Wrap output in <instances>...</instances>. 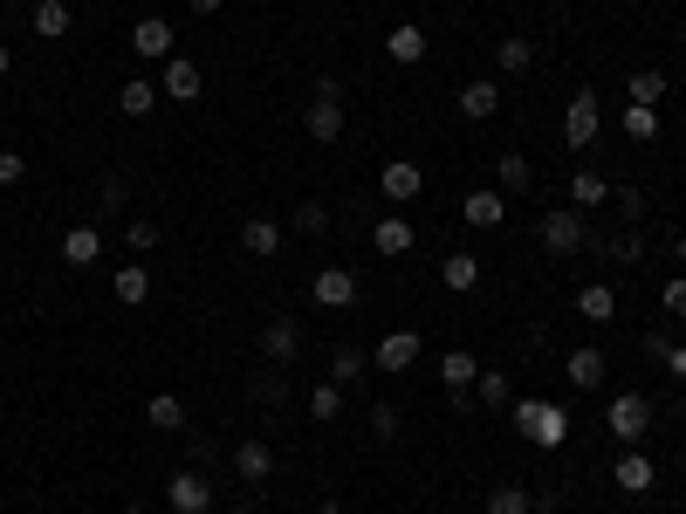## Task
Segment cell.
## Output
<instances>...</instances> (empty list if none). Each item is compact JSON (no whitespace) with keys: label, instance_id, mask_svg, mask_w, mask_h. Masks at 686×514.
Masks as SVG:
<instances>
[{"label":"cell","instance_id":"2e32d148","mask_svg":"<svg viewBox=\"0 0 686 514\" xmlns=\"http://www.w3.org/2000/svg\"><path fill=\"white\" fill-rule=\"evenodd\" d=\"M261 357H268V364H295V357H302V329H295L289 316H275V323L261 329Z\"/></svg>","mask_w":686,"mask_h":514},{"label":"cell","instance_id":"f1b7e54d","mask_svg":"<svg viewBox=\"0 0 686 514\" xmlns=\"http://www.w3.org/2000/svg\"><path fill=\"white\" fill-rule=\"evenodd\" d=\"M495 69L501 75H528V69H536V42H522V35L495 42Z\"/></svg>","mask_w":686,"mask_h":514},{"label":"cell","instance_id":"484cf974","mask_svg":"<svg viewBox=\"0 0 686 514\" xmlns=\"http://www.w3.org/2000/svg\"><path fill=\"white\" fill-rule=\"evenodd\" d=\"M440 281H446L453 295H474V289H480V254H446V261H440Z\"/></svg>","mask_w":686,"mask_h":514},{"label":"cell","instance_id":"4dcf8cb0","mask_svg":"<svg viewBox=\"0 0 686 514\" xmlns=\"http://www.w3.org/2000/svg\"><path fill=\"white\" fill-rule=\"evenodd\" d=\"M69 21H75V14H69V0H35V35H42V42H62V35H69Z\"/></svg>","mask_w":686,"mask_h":514},{"label":"cell","instance_id":"4316f807","mask_svg":"<svg viewBox=\"0 0 686 514\" xmlns=\"http://www.w3.org/2000/svg\"><path fill=\"white\" fill-rule=\"evenodd\" d=\"M117 110H124V117H151V110H159V83H144V75H124Z\"/></svg>","mask_w":686,"mask_h":514},{"label":"cell","instance_id":"7a4b0ae2","mask_svg":"<svg viewBox=\"0 0 686 514\" xmlns=\"http://www.w3.org/2000/svg\"><path fill=\"white\" fill-rule=\"evenodd\" d=\"M302 124H310L316 144H337V138H344V83H337V75H323V83L310 90V110H302Z\"/></svg>","mask_w":686,"mask_h":514},{"label":"cell","instance_id":"7402d4cb","mask_svg":"<svg viewBox=\"0 0 686 514\" xmlns=\"http://www.w3.org/2000/svg\"><path fill=\"white\" fill-rule=\"evenodd\" d=\"M495 186H501L508 199H522L528 186H536V165H528L522 151H501V159H495Z\"/></svg>","mask_w":686,"mask_h":514},{"label":"cell","instance_id":"30bf717a","mask_svg":"<svg viewBox=\"0 0 686 514\" xmlns=\"http://www.w3.org/2000/svg\"><path fill=\"white\" fill-rule=\"evenodd\" d=\"M371 247H377V254H385V261H405V254H412V247H419V226H412V220H405V213H385V220H377V226H371Z\"/></svg>","mask_w":686,"mask_h":514},{"label":"cell","instance_id":"603a6c76","mask_svg":"<svg viewBox=\"0 0 686 514\" xmlns=\"http://www.w3.org/2000/svg\"><path fill=\"white\" fill-rule=\"evenodd\" d=\"M111 295H117L124 308H138V302L151 295V268H144V261H117V274H111Z\"/></svg>","mask_w":686,"mask_h":514},{"label":"cell","instance_id":"681fc988","mask_svg":"<svg viewBox=\"0 0 686 514\" xmlns=\"http://www.w3.org/2000/svg\"><path fill=\"white\" fill-rule=\"evenodd\" d=\"M316 514H350V507H344V501H323V507H316Z\"/></svg>","mask_w":686,"mask_h":514},{"label":"cell","instance_id":"1f68e13d","mask_svg":"<svg viewBox=\"0 0 686 514\" xmlns=\"http://www.w3.org/2000/svg\"><path fill=\"white\" fill-rule=\"evenodd\" d=\"M144 419L159 425V432H179V425H186V398H179V392H159V398L144 405Z\"/></svg>","mask_w":686,"mask_h":514},{"label":"cell","instance_id":"4fadbf2b","mask_svg":"<svg viewBox=\"0 0 686 514\" xmlns=\"http://www.w3.org/2000/svg\"><path fill=\"white\" fill-rule=\"evenodd\" d=\"M199 90H207L199 62H193V56H172V62H165V83H159V96H172V103H199Z\"/></svg>","mask_w":686,"mask_h":514},{"label":"cell","instance_id":"ba28073f","mask_svg":"<svg viewBox=\"0 0 686 514\" xmlns=\"http://www.w3.org/2000/svg\"><path fill=\"white\" fill-rule=\"evenodd\" d=\"M131 48H138L144 62H172V56H179V35H172L165 14H144L138 28H131Z\"/></svg>","mask_w":686,"mask_h":514},{"label":"cell","instance_id":"60d3db41","mask_svg":"<svg viewBox=\"0 0 686 514\" xmlns=\"http://www.w3.org/2000/svg\"><path fill=\"white\" fill-rule=\"evenodd\" d=\"M659 308H666V316H679V323H686V274H673L666 289H659Z\"/></svg>","mask_w":686,"mask_h":514},{"label":"cell","instance_id":"c3c4849f","mask_svg":"<svg viewBox=\"0 0 686 514\" xmlns=\"http://www.w3.org/2000/svg\"><path fill=\"white\" fill-rule=\"evenodd\" d=\"M673 261H679V268H686V234H679V241H673Z\"/></svg>","mask_w":686,"mask_h":514},{"label":"cell","instance_id":"52a82bcc","mask_svg":"<svg viewBox=\"0 0 686 514\" xmlns=\"http://www.w3.org/2000/svg\"><path fill=\"white\" fill-rule=\"evenodd\" d=\"M165 507L172 514H213V480L207 474H172L165 480Z\"/></svg>","mask_w":686,"mask_h":514},{"label":"cell","instance_id":"5bb4252c","mask_svg":"<svg viewBox=\"0 0 686 514\" xmlns=\"http://www.w3.org/2000/svg\"><path fill=\"white\" fill-rule=\"evenodd\" d=\"M461 220L488 234V226H501V220H508V192H501V186H480V192H467V199H461Z\"/></svg>","mask_w":686,"mask_h":514},{"label":"cell","instance_id":"f6af8a7d","mask_svg":"<svg viewBox=\"0 0 686 514\" xmlns=\"http://www.w3.org/2000/svg\"><path fill=\"white\" fill-rule=\"evenodd\" d=\"M659 364H666V371H673V377H686V343H673V350H666V357H659Z\"/></svg>","mask_w":686,"mask_h":514},{"label":"cell","instance_id":"9c48e42d","mask_svg":"<svg viewBox=\"0 0 686 514\" xmlns=\"http://www.w3.org/2000/svg\"><path fill=\"white\" fill-rule=\"evenodd\" d=\"M310 295H316L323 308H350V302H358V274H350L344 261H323L316 281H310Z\"/></svg>","mask_w":686,"mask_h":514},{"label":"cell","instance_id":"d6986e66","mask_svg":"<svg viewBox=\"0 0 686 514\" xmlns=\"http://www.w3.org/2000/svg\"><path fill=\"white\" fill-rule=\"evenodd\" d=\"M604 371H612V364H604V350H591V343L563 357V377L577 384V392H597V384H604Z\"/></svg>","mask_w":686,"mask_h":514},{"label":"cell","instance_id":"277c9868","mask_svg":"<svg viewBox=\"0 0 686 514\" xmlns=\"http://www.w3.org/2000/svg\"><path fill=\"white\" fill-rule=\"evenodd\" d=\"M604 425H612V440H618V446H639L646 432H652V405H646L639 392H618L612 405H604Z\"/></svg>","mask_w":686,"mask_h":514},{"label":"cell","instance_id":"74e56055","mask_svg":"<svg viewBox=\"0 0 686 514\" xmlns=\"http://www.w3.org/2000/svg\"><path fill=\"white\" fill-rule=\"evenodd\" d=\"M398 432H405V419H398V405H371V440H377V446H392V440H398Z\"/></svg>","mask_w":686,"mask_h":514},{"label":"cell","instance_id":"ab89813d","mask_svg":"<svg viewBox=\"0 0 686 514\" xmlns=\"http://www.w3.org/2000/svg\"><path fill=\"white\" fill-rule=\"evenodd\" d=\"M124 241H131V254H151V247H159V220H131V226H124Z\"/></svg>","mask_w":686,"mask_h":514},{"label":"cell","instance_id":"8992f818","mask_svg":"<svg viewBox=\"0 0 686 514\" xmlns=\"http://www.w3.org/2000/svg\"><path fill=\"white\" fill-rule=\"evenodd\" d=\"M419 329H385V337L371 343V371H412L419 364Z\"/></svg>","mask_w":686,"mask_h":514},{"label":"cell","instance_id":"d6a6232c","mask_svg":"<svg viewBox=\"0 0 686 514\" xmlns=\"http://www.w3.org/2000/svg\"><path fill=\"white\" fill-rule=\"evenodd\" d=\"M666 90H673V83H666V69H639V75L625 83V96H631V103H652V110L666 103Z\"/></svg>","mask_w":686,"mask_h":514},{"label":"cell","instance_id":"7dc6e473","mask_svg":"<svg viewBox=\"0 0 686 514\" xmlns=\"http://www.w3.org/2000/svg\"><path fill=\"white\" fill-rule=\"evenodd\" d=\"M14 69V48H8V35H0V75H8Z\"/></svg>","mask_w":686,"mask_h":514},{"label":"cell","instance_id":"cb8c5ba5","mask_svg":"<svg viewBox=\"0 0 686 514\" xmlns=\"http://www.w3.org/2000/svg\"><path fill=\"white\" fill-rule=\"evenodd\" d=\"M474 377H480V357H474V350H446V357H440V384H446L453 398L474 392Z\"/></svg>","mask_w":686,"mask_h":514},{"label":"cell","instance_id":"9a60e30c","mask_svg":"<svg viewBox=\"0 0 686 514\" xmlns=\"http://www.w3.org/2000/svg\"><path fill=\"white\" fill-rule=\"evenodd\" d=\"M234 474H241L247 487L275 480V446H268V440H241V446H234Z\"/></svg>","mask_w":686,"mask_h":514},{"label":"cell","instance_id":"ffe728a7","mask_svg":"<svg viewBox=\"0 0 686 514\" xmlns=\"http://www.w3.org/2000/svg\"><path fill=\"white\" fill-rule=\"evenodd\" d=\"M501 110V83H495V75H474V83L461 90V117H474V124H488Z\"/></svg>","mask_w":686,"mask_h":514},{"label":"cell","instance_id":"f907efd6","mask_svg":"<svg viewBox=\"0 0 686 514\" xmlns=\"http://www.w3.org/2000/svg\"><path fill=\"white\" fill-rule=\"evenodd\" d=\"M124 514H144V507H124Z\"/></svg>","mask_w":686,"mask_h":514},{"label":"cell","instance_id":"8fae6325","mask_svg":"<svg viewBox=\"0 0 686 514\" xmlns=\"http://www.w3.org/2000/svg\"><path fill=\"white\" fill-rule=\"evenodd\" d=\"M241 254H247V261H275V254H282V220H275V213H254V220L241 226Z\"/></svg>","mask_w":686,"mask_h":514},{"label":"cell","instance_id":"836d02e7","mask_svg":"<svg viewBox=\"0 0 686 514\" xmlns=\"http://www.w3.org/2000/svg\"><path fill=\"white\" fill-rule=\"evenodd\" d=\"M310 419L316 425H337L344 419V384H329V377L316 384V392H310Z\"/></svg>","mask_w":686,"mask_h":514},{"label":"cell","instance_id":"7bdbcfd3","mask_svg":"<svg viewBox=\"0 0 686 514\" xmlns=\"http://www.w3.org/2000/svg\"><path fill=\"white\" fill-rule=\"evenodd\" d=\"M21 178H28V159H21V151H0V186H21Z\"/></svg>","mask_w":686,"mask_h":514},{"label":"cell","instance_id":"6da1fadb","mask_svg":"<svg viewBox=\"0 0 686 514\" xmlns=\"http://www.w3.org/2000/svg\"><path fill=\"white\" fill-rule=\"evenodd\" d=\"M508 411H515V432H522L528 446H543V453H556V446L570 440V411L549 405V398H515Z\"/></svg>","mask_w":686,"mask_h":514},{"label":"cell","instance_id":"8d00e7d4","mask_svg":"<svg viewBox=\"0 0 686 514\" xmlns=\"http://www.w3.org/2000/svg\"><path fill=\"white\" fill-rule=\"evenodd\" d=\"M329 220H337V213H329V206H323V199H310V206H295V234H310V241H323V234H329Z\"/></svg>","mask_w":686,"mask_h":514},{"label":"cell","instance_id":"ee69618b","mask_svg":"<svg viewBox=\"0 0 686 514\" xmlns=\"http://www.w3.org/2000/svg\"><path fill=\"white\" fill-rule=\"evenodd\" d=\"M612 261H625V268L639 261V234H618V241H612Z\"/></svg>","mask_w":686,"mask_h":514},{"label":"cell","instance_id":"ac0fdd59","mask_svg":"<svg viewBox=\"0 0 686 514\" xmlns=\"http://www.w3.org/2000/svg\"><path fill=\"white\" fill-rule=\"evenodd\" d=\"M62 261H69V268H96V261H104V234H96L90 220L69 226V234H62Z\"/></svg>","mask_w":686,"mask_h":514},{"label":"cell","instance_id":"f35d334b","mask_svg":"<svg viewBox=\"0 0 686 514\" xmlns=\"http://www.w3.org/2000/svg\"><path fill=\"white\" fill-rule=\"evenodd\" d=\"M474 398L480 405H508V371H480L474 377Z\"/></svg>","mask_w":686,"mask_h":514},{"label":"cell","instance_id":"83f0119b","mask_svg":"<svg viewBox=\"0 0 686 514\" xmlns=\"http://www.w3.org/2000/svg\"><path fill=\"white\" fill-rule=\"evenodd\" d=\"M604 199H612V178L583 165V172L570 178V206H577V213H591V206H604Z\"/></svg>","mask_w":686,"mask_h":514},{"label":"cell","instance_id":"d4e9b609","mask_svg":"<svg viewBox=\"0 0 686 514\" xmlns=\"http://www.w3.org/2000/svg\"><path fill=\"white\" fill-rule=\"evenodd\" d=\"M385 56H392V62H405V69L426 62V28H419V21H398V28L385 35Z\"/></svg>","mask_w":686,"mask_h":514},{"label":"cell","instance_id":"7c38bea8","mask_svg":"<svg viewBox=\"0 0 686 514\" xmlns=\"http://www.w3.org/2000/svg\"><path fill=\"white\" fill-rule=\"evenodd\" d=\"M377 192H385L392 206H405V199H419V192H426V172H419L412 159H392L385 172H377Z\"/></svg>","mask_w":686,"mask_h":514},{"label":"cell","instance_id":"b9f144b4","mask_svg":"<svg viewBox=\"0 0 686 514\" xmlns=\"http://www.w3.org/2000/svg\"><path fill=\"white\" fill-rule=\"evenodd\" d=\"M612 206H618L625 220H639V213H646V192H639V186H612Z\"/></svg>","mask_w":686,"mask_h":514},{"label":"cell","instance_id":"e0dca14e","mask_svg":"<svg viewBox=\"0 0 686 514\" xmlns=\"http://www.w3.org/2000/svg\"><path fill=\"white\" fill-rule=\"evenodd\" d=\"M612 480H618V494H652L659 467H652V459H646L639 446H625V453H618V474H612Z\"/></svg>","mask_w":686,"mask_h":514},{"label":"cell","instance_id":"bcb514c9","mask_svg":"<svg viewBox=\"0 0 686 514\" xmlns=\"http://www.w3.org/2000/svg\"><path fill=\"white\" fill-rule=\"evenodd\" d=\"M186 8H193V14H220V8H226V0H186Z\"/></svg>","mask_w":686,"mask_h":514},{"label":"cell","instance_id":"d590c367","mask_svg":"<svg viewBox=\"0 0 686 514\" xmlns=\"http://www.w3.org/2000/svg\"><path fill=\"white\" fill-rule=\"evenodd\" d=\"M488 514H536V501H528L522 480H508V487H495V494H488Z\"/></svg>","mask_w":686,"mask_h":514},{"label":"cell","instance_id":"44dd1931","mask_svg":"<svg viewBox=\"0 0 686 514\" xmlns=\"http://www.w3.org/2000/svg\"><path fill=\"white\" fill-rule=\"evenodd\" d=\"M577 316H583V323H618V289L583 281V289H577Z\"/></svg>","mask_w":686,"mask_h":514},{"label":"cell","instance_id":"5b68a950","mask_svg":"<svg viewBox=\"0 0 686 514\" xmlns=\"http://www.w3.org/2000/svg\"><path fill=\"white\" fill-rule=\"evenodd\" d=\"M536 241H543L549 254H563V261H570V254L583 247V213H577V206H549L543 226H536Z\"/></svg>","mask_w":686,"mask_h":514},{"label":"cell","instance_id":"3957f363","mask_svg":"<svg viewBox=\"0 0 686 514\" xmlns=\"http://www.w3.org/2000/svg\"><path fill=\"white\" fill-rule=\"evenodd\" d=\"M597 131H604V96H597V90H577V96L563 103V144H570V151H591Z\"/></svg>","mask_w":686,"mask_h":514},{"label":"cell","instance_id":"f546056e","mask_svg":"<svg viewBox=\"0 0 686 514\" xmlns=\"http://www.w3.org/2000/svg\"><path fill=\"white\" fill-rule=\"evenodd\" d=\"M371 377V350H337V357H329V384H344V392H350V384H364Z\"/></svg>","mask_w":686,"mask_h":514},{"label":"cell","instance_id":"e575fe53","mask_svg":"<svg viewBox=\"0 0 686 514\" xmlns=\"http://www.w3.org/2000/svg\"><path fill=\"white\" fill-rule=\"evenodd\" d=\"M625 138H639V144H652L659 138V110H652V103H625Z\"/></svg>","mask_w":686,"mask_h":514}]
</instances>
